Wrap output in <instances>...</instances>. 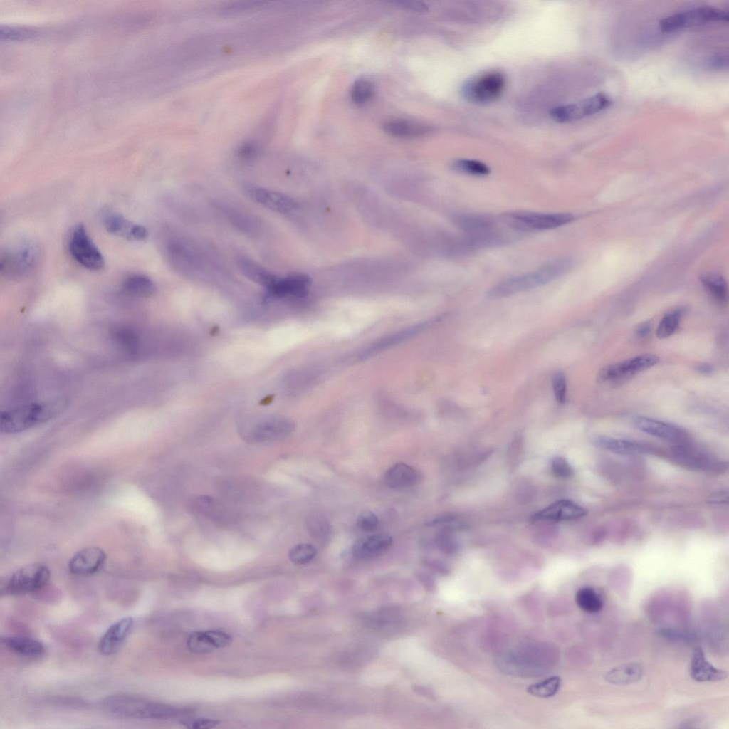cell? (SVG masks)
Segmentation results:
<instances>
[{
    "mask_svg": "<svg viewBox=\"0 0 729 729\" xmlns=\"http://www.w3.org/2000/svg\"><path fill=\"white\" fill-rule=\"evenodd\" d=\"M572 261L567 258L550 261L535 271L510 277L493 286L486 297L495 300L511 296L548 283L566 273Z\"/></svg>",
    "mask_w": 729,
    "mask_h": 729,
    "instance_id": "cell-1",
    "label": "cell"
},
{
    "mask_svg": "<svg viewBox=\"0 0 729 729\" xmlns=\"http://www.w3.org/2000/svg\"><path fill=\"white\" fill-rule=\"evenodd\" d=\"M65 402L56 399L44 402L21 404L1 414L0 430L5 434H15L44 422L56 415Z\"/></svg>",
    "mask_w": 729,
    "mask_h": 729,
    "instance_id": "cell-2",
    "label": "cell"
},
{
    "mask_svg": "<svg viewBox=\"0 0 729 729\" xmlns=\"http://www.w3.org/2000/svg\"><path fill=\"white\" fill-rule=\"evenodd\" d=\"M102 706L110 714L123 718L169 719L179 714L174 707L129 695L110 696L103 701Z\"/></svg>",
    "mask_w": 729,
    "mask_h": 729,
    "instance_id": "cell-3",
    "label": "cell"
},
{
    "mask_svg": "<svg viewBox=\"0 0 729 729\" xmlns=\"http://www.w3.org/2000/svg\"><path fill=\"white\" fill-rule=\"evenodd\" d=\"M294 422L280 416H259L246 419L238 426L241 437L250 444L277 441L290 435Z\"/></svg>",
    "mask_w": 729,
    "mask_h": 729,
    "instance_id": "cell-4",
    "label": "cell"
},
{
    "mask_svg": "<svg viewBox=\"0 0 729 729\" xmlns=\"http://www.w3.org/2000/svg\"><path fill=\"white\" fill-rule=\"evenodd\" d=\"M41 258V249L36 243L19 245L1 253V273L12 279L28 276L36 269Z\"/></svg>",
    "mask_w": 729,
    "mask_h": 729,
    "instance_id": "cell-5",
    "label": "cell"
},
{
    "mask_svg": "<svg viewBox=\"0 0 729 729\" xmlns=\"http://www.w3.org/2000/svg\"><path fill=\"white\" fill-rule=\"evenodd\" d=\"M505 79L499 71H488L464 83L461 93L470 103L486 105L496 101L503 94Z\"/></svg>",
    "mask_w": 729,
    "mask_h": 729,
    "instance_id": "cell-6",
    "label": "cell"
},
{
    "mask_svg": "<svg viewBox=\"0 0 729 729\" xmlns=\"http://www.w3.org/2000/svg\"><path fill=\"white\" fill-rule=\"evenodd\" d=\"M502 221L519 231H542L555 229L572 222L574 216L569 213H539L516 211L505 213Z\"/></svg>",
    "mask_w": 729,
    "mask_h": 729,
    "instance_id": "cell-7",
    "label": "cell"
},
{
    "mask_svg": "<svg viewBox=\"0 0 729 729\" xmlns=\"http://www.w3.org/2000/svg\"><path fill=\"white\" fill-rule=\"evenodd\" d=\"M728 12L723 9L701 6L678 12L665 17L659 22L664 32H671L711 22L728 21Z\"/></svg>",
    "mask_w": 729,
    "mask_h": 729,
    "instance_id": "cell-8",
    "label": "cell"
},
{
    "mask_svg": "<svg viewBox=\"0 0 729 729\" xmlns=\"http://www.w3.org/2000/svg\"><path fill=\"white\" fill-rule=\"evenodd\" d=\"M659 362V357L654 354H641L628 360L608 364L602 368L597 380L602 384H614L634 376Z\"/></svg>",
    "mask_w": 729,
    "mask_h": 729,
    "instance_id": "cell-9",
    "label": "cell"
},
{
    "mask_svg": "<svg viewBox=\"0 0 729 729\" xmlns=\"http://www.w3.org/2000/svg\"><path fill=\"white\" fill-rule=\"evenodd\" d=\"M68 248L73 258L84 268L94 271L104 268V258L84 225L78 224L74 228L69 238Z\"/></svg>",
    "mask_w": 729,
    "mask_h": 729,
    "instance_id": "cell-10",
    "label": "cell"
},
{
    "mask_svg": "<svg viewBox=\"0 0 729 729\" xmlns=\"http://www.w3.org/2000/svg\"><path fill=\"white\" fill-rule=\"evenodd\" d=\"M50 571L44 565L33 563L23 566L9 579L1 592L9 594H23L42 589L48 582Z\"/></svg>",
    "mask_w": 729,
    "mask_h": 729,
    "instance_id": "cell-11",
    "label": "cell"
},
{
    "mask_svg": "<svg viewBox=\"0 0 729 729\" xmlns=\"http://www.w3.org/2000/svg\"><path fill=\"white\" fill-rule=\"evenodd\" d=\"M445 315L435 316L423 322H420L399 331L385 336L380 340L372 343L365 349L362 350L355 355L357 360H362L370 357L388 348L394 347L404 341L408 340L421 334L426 330L434 326L446 318Z\"/></svg>",
    "mask_w": 729,
    "mask_h": 729,
    "instance_id": "cell-12",
    "label": "cell"
},
{
    "mask_svg": "<svg viewBox=\"0 0 729 729\" xmlns=\"http://www.w3.org/2000/svg\"><path fill=\"white\" fill-rule=\"evenodd\" d=\"M610 104V100L605 94L598 93L577 103L554 107L550 111V116L557 122H569L597 113Z\"/></svg>",
    "mask_w": 729,
    "mask_h": 729,
    "instance_id": "cell-13",
    "label": "cell"
},
{
    "mask_svg": "<svg viewBox=\"0 0 729 729\" xmlns=\"http://www.w3.org/2000/svg\"><path fill=\"white\" fill-rule=\"evenodd\" d=\"M631 423L638 430L666 441L681 442L688 438L687 431L682 427L646 416L634 415Z\"/></svg>",
    "mask_w": 729,
    "mask_h": 729,
    "instance_id": "cell-14",
    "label": "cell"
},
{
    "mask_svg": "<svg viewBox=\"0 0 729 729\" xmlns=\"http://www.w3.org/2000/svg\"><path fill=\"white\" fill-rule=\"evenodd\" d=\"M243 190L253 201L276 212L286 214L298 208L293 198L278 192L250 184L245 185Z\"/></svg>",
    "mask_w": 729,
    "mask_h": 729,
    "instance_id": "cell-15",
    "label": "cell"
},
{
    "mask_svg": "<svg viewBox=\"0 0 729 729\" xmlns=\"http://www.w3.org/2000/svg\"><path fill=\"white\" fill-rule=\"evenodd\" d=\"M133 624V618L126 617L110 626L99 641L100 652L105 656L115 654L130 635Z\"/></svg>",
    "mask_w": 729,
    "mask_h": 729,
    "instance_id": "cell-16",
    "label": "cell"
},
{
    "mask_svg": "<svg viewBox=\"0 0 729 729\" xmlns=\"http://www.w3.org/2000/svg\"><path fill=\"white\" fill-rule=\"evenodd\" d=\"M105 559L106 555L100 548L86 547L79 550L72 557L68 568L74 575H92L102 568Z\"/></svg>",
    "mask_w": 729,
    "mask_h": 729,
    "instance_id": "cell-17",
    "label": "cell"
},
{
    "mask_svg": "<svg viewBox=\"0 0 729 729\" xmlns=\"http://www.w3.org/2000/svg\"><path fill=\"white\" fill-rule=\"evenodd\" d=\"M310 278L305 274L295 273L285 278H278L275 283L266 289L268 298H281L287 296L304 295L310 285Z\"/></svg>",
    "mask_w": 729,
    "mask_h": 729,
    "instance_id": "cell-18",
    "label": "cell"
},
{
    "mask_svg": "<svg viewBox=\"0 0 729 729\" xmlns=\"http://www.w3.org/2000/svg\"><path fill=\"white\" fill-rule=\"evenodd\" d=\"M690 676L696 682H716L725 679L728 673L710 664L702 648L696 646L691 654Z\"/></svg>",
    "mask_w": 729,
    "mask_h": 729,
    "instance_id": "cell-19",
    "label": "cell"
},
{
    "mask_svg": "<svg viewBox=\"0 0 729 729\" xmlns=\"http://www.w3.org/2000/svg\"><path fill=\"white\" fill-rule=\"evenodd\" d=\"M587 513L585 508L567 500H559L532 516V520L563 521L580 518Z\"/></svg>",
    "mask_w": 729,
    "mask_h": 729,
    "instance_id": "cell-20",
    "label": "cell"
},
{
    "mask_svg": "<svg viewBox=\"0 0 729 729\" xmlns=\"http://www.w3.org/2000/svg\"><path fill=\"white\" fill-rule=\"evenodd\" d=\"M451 219L456 226L468 234L491 232L495 226L494 218L485 214L457 213L452 216Z\"/></svg>",
    "mask_w": 729,
    "mask_h": 729,
    "instance_id": "cell-21",
    "label": "cell"
},
{
    "mask_svg": "<svg viewBox=\"0 0 729 729\" xmlns=\"http://www.w3.org/2000/svg\"><path fill=\"white\" fill-rule=\"evenodd\" d=\"M592 442L599 448L618 454L633 455L649 453L652 451V447L645 443L606 436H596Z\"/></svg>",
    "mask_w": 729,
    "mask_h": 729,
    "instance_id": "cell-22",
    "label": "cell"
},
{
    "mask_svg": "<svg viewBox=\"0 0 729 729\" xmlns=\"http://www.w3.org/2000/svg\"><path fill=\"white\" fill-rule=\"evenodd\" d=\"M384 481L391 488L404 489L416 485L420 481V474L412 466L397 463L386 471Z\"/></svg>",
    "mask_w": 729,
    "mask_h": 729,
    "instance_id": "cell-23",
    "label": "cell"
},
{
    "mask_svg": "<svg viewBox=\"0 0 729 729\" xmlns=\"http://www.w3.org/2000/svg\"><path fill=\"white\" fill-rule=\"evenodd\" d=\"M392 543V537L389 534H374L358 541L353 547L352 554L360 560L372 558L386 551Z\"/></svg>",
    "mask_w": 729,
    "mask_h": 729,
    "instance_id": "cell-24",
    "label": "cell"
},
{
    "mask_svg": "<svg viewBox=\"0 0 729 729\" xmlns=\"http://www.w3.org/2000/svg\"><path fill=\"white\" fill-rule=\"evenodd\" d=\"M237 264L243 275L266 289L271 287L278 278L276 275L248 258L241 257L238 259Z\"/></svg>",
    "mask_w": 729,
    "mask_h": 729,
    "instance_id": "cell-25",
    "label": "cell"
},
{
    "mask_svg": "<svg viewBox=\"0 0 729 729\" xmlns=\"http://www.w3.org/2000/svg\"><path fill=\"white\" fill-rule=\"evenodd\" d=\"M1 642L13 652L26 657H39L45 651L40 641L30 637L6 636L1 637Z\"/></svg>",
    "mask_w": 729,
    "mask_h": 729,
    "instance_id": "cell-26",
    "label": "cell"
},
{
    "mask_svg": "<svg viewBox=\"0 0 729 729\" xmlns=\"http://www.w3.org/2000/svg\"><path fill=\"white\" fill-rule=\"evenodd\" d=\"M643 674V668L639 664L629 662L609 670L604 678L607 682L613 685H627L639 681Z\"/></svg>",
    "mask_w": 729,
    "mask_h": 729,
    "instance_id": "cell-27",
    "label": "cell"
},
{
    "mask_svg": "<svg viewBox=\"0 0 729 729\" xmlns=\"http://www.w3.org/2000/svg\"><path fill=\"white\" fill-rule=\"evenodd\" d=\"M123 292L135 298H147L156 292L154 282L147 276L133 274L127 277L122 285Z\"/></svg>",
    "mask_w": 729,
    "mask_h": 729,
    "instance_id": "cell-28",
    "label": "cell"
},
{
    "mask_svg": "<svg viewBox=\"0 0 729 729\" xmlns=\"http://www.w3.org/2000/svg\"><path fill=\"white\" fill-rule=\"evenodd\" d=\"M672 455L678 463L691 468L706 469L711 465L710 459L707 455L691 447L675 446Z\"/></svg>",
    "mask_w": 729,
    "mask_h": 729,
    "instance_id": "cell-29",
    "label": "cell"
},
{
    "mask_svg": "<svg viewBox=\"0 0 729 729\" xmlns=\"http://www.w3.org/2000/svg\"><path fill=\"white\" fill-rule=\"evenodd\" d=\"M700 280L711 298L718 303L727 302L728 286L723 276L716 273H706L700 276Z\"/></svg>",
    "mask_w": 729,
    "mask_h": 729,
    "instance_id": "cell-30",
    "label": "cell"
},
{
    "mask_svg": "<svg viewBox=\"0 0 729 729\" xmlns=\"http://www.w3.org/2000/svg\"><path fill=\"white\" fill-rule=\"evenodd\" d=\"M575 601L582 610L588 613L599 612L604 606L602 597L595 589L591 587L580 588L576 593Z\"/></svg>",
    "mask_w": 729,
    "mask_h": 729,
    "instance_id": "cell-31",
    "label": "cell"
},
{
    "mask_svg": "<svg viewBox=\"0 0 729 729\" xmlns=\"http://www.w3.org/2000/svg\"><path fill=\"white\" fill-rule=\"evenodd\" d=\"M104 224L107 231L112 234L134 240V231L136 224H132L123 216L118 214H110L105 217Z\"/></svg>",
    "mask_w": 729,
    "mask_h": 729,
    "instance_id": "cell-32",
    "label": "cell"
},
{
    "mask_svg": "<svg viewBox=\"0 0 729 729\" xmlns=\"http://www.w3.org/2000/svg\"><path fill=\"white\" fill-rule=\"evenodd\" d=\"M388 134L396 137H415L426 133L428 128L421 124L408 121H390L384 125Z\"/></svg>",
    "mask_w": 729,
    "mask_h": 729,
    "instance_id": "cell-33",
    "label": "cell"
},
{
    "mask_svg": "<svg viewBox=\"0 0 729 729\" xmlns=\"http://www.w3.org/2000/svg\"><path fill=\"white\" fill-rule=\"evenodd\" d=\"M683 313L682 308H676L666 313L656 328V337L666 339L673 335L678 329Z\"/></svg>",
    "mask_w": 729,
    "mask_h": 729,
    "instance_id": "cell-34",
    "label": "cell"
},
{
    "mask_svg": "<svg viewBox=\"0 0 729 729\" xmlns=\"http://www.w3.org/2000/svg\"><path fill=\"white\" fill-rule=\"evenodd\" d=\"M561 685L560 676H553L545 680L534 683L527 688L530 695L538 698H550L559 691Z\"/></svg>",
    "mask_w": 729,
    "mask_h": 729,
    "instance_id": "cell-35",
    "label": "cell"
},
{
    "mask_svg": "<svg viewBox=\"0 0 729 729\" xmlns=\"http://www.w3.org/2000/svg\"><path fill=\"white\" fill-rule=\"evenodd\" d=\"M307 528L313 537L325 542L330 537V526L327 520L319 513H313L307 519Z\"/></svg>",
    "mask_w": 729,
    "mask_h": 729,
    "instance_id": "cell-36",
    "label": "cell"
},
{
    "mask_svg": "<svg viewBox=\"0 0 729 729\" xmlns=\"http://www.w3.org/2000/svg\"><path fill=\"white\" fill-rule=\"evenodd\" d=\"M187 646L196 654L209 653L216 648L206 631H194L188 637Z\"/></svg>",
    "mask_w": 729,
    "mask_h": 729,
    "instance_id": "cell-37",
    "label": "cell"
},
{
    "mask_svg": "<svg viewBox=\"0 0 729 729\" xmlns=\"http://www.w3.org/2000/svg\"><path fill=\"white\" fill-rule=\"evenodd\" d=\"M452 167L457 172L473 176H486L490 173V168L486 164L474 159H458L453 162Z\"/></svg>",
    "mask_w": 729,
    "mask_h": 729,
    "instance_id": "cell-38",
    "label": "cell"
},
{
    "mask_svg": "<svg viewBox=\"0 0 729 729\" xmlns=\"http://www.w3.org/2000/svg\"><path fill=\"white\" fill-rule=\"evenodd\" d=\"M112 336L115 341L130 353L136 351L138 339L135 332L126 327H119L114 330Z\"/></svg>",
    "mask_w": 729,
    "mask_h": 729,
    "instance_id": "cell-39",
    "label": "cell"
},
{
    "mask_svg": "<svg viewBox=\"0 0 729 729\" xmlns=\"http://www.w3.org/2000/svg\"><path fill=\"white\" fill-rule=\"evenodd\" d=\"M317 550L311 544L301 543L290 549L289 559L295 564L304 565L310 562L316 555Z\"/></svg>",
    "mask_w": 729,
    "mask_h": 729,
    "instance_id": "cell-40",
    "label": "cell"
},
{
    "mask_svg": "<svg viewBox=\"0 0 729 729\" xmlns=\"http://www.w3.org/2000/svg\"><path fill=\"white\" fill-rule=\"evenodd\" d=\"M374 95V86L367 80H358L352 85L351 98L357 105L367 103Z\"/></svg>",
    "mask_w": 729,
    "mask_h": 729,
    "instance_id": "cell-41",
    "label": "cell"
},
{
    "mask_svg": "<svg viewBox=\"0 0 729 729\" xmlns=\"http://www.w3.org/2000/svg\"><path fill=\"white\" fill-rule=\"evenodd\" d=\"M552 387L556 401L565 404L567 399V379L563 372H557L553 374Z\"/></svg>",
    "mask_w": 729,
    "mask_h": 729,
    "instance_id": "cell-42",
    "label": "cell"
},
{
    "mask_svg": "<svg viewBox=\"0 0 729 729\" xmlns=\"http://www.w3.org/2000/svg\"><path fill=\"white\" fill-rule=\"evenodd\" d=\"M379 520L377 516L370 510L362 511L357 517V527L364 532H372L378 525Z\"/></svg>",
    "mask_w": 729,
    "mask_h": 729,
    "instance_id": "cell-43",
    "label": "cell"
},
{
    "mask_svg": "<svg viewBox=\"0 0 729 729\" xmlns=\"http://www.w3.org/2000/svg\"><path fill=\"white\" fill-rule=\"evenodd\" d=\"M552 471L555 476L560 478H569L574 473L573 468L568 461L562 457H555L552 461Z\"/></svg>",
    "mask_w": 729,
    "mask_h": 729,
    "instance_id": "cell-44",
    "label": "cell"
},
{
    "mask_svg": "<svg viewBox=\"0 0 729 729\" xmlns=\"http://www.w3.org/2000/svg\"><path fill=\"white\" fill-rule=\"evenodd\" d=\"M219 723L220 721L218 720L208 718H197L181 720V724L184 727L193 729H209L215 728Z\"/></svg>",
    "mask_w": 729,
    "mask_h": 729,
    "instance_id": "cell-45",
    "label": "cell"
},
{
    "mask_svg": "<svg viewBox=\"0 0 729 729\" xmlns=\"http://www.w3.org/2000/svg\"><path fill=\"white\" fill-rule=\"evenodd\" d=\"M707 66L710 69L723 70L728 66L727 51H720L711 55L707 60Z\"/></svg>",
    "mask_w": 729,
    "mask_h": 729,
    "instance_id": "cell-46",
    "label": "cell"
},
{
    "mask_svg": "<svg viewBox=\"0 0 729 729\" xmlns=\"http://www.w3.org/2000/svg\"><path fill=\"white\" fill-rule=\"evenodd\" d=\"M206 632L216 649L226 647L232 642V637L224 631L209 630Z\"/></svg>",
    "mask_w": 729,
    "mask_h": 729,
    "instance_id": "cell-47",
    "label": "cell"
},
{
    "mask_svg": "<svg viewBox=\"0 0 729 729\" xmlns=\"http://www.w3.org/2000/svg\"><path fill=\"white\" fill-rule=\"evenodd\" d=\"M437 543L440 549L446 553H453L457 549L455 540L447 532H441L438 535Z\"/></svg>",
    "mask_w": 729,
    "mask_h": 729,
    "instance_id": "cell-48",
    "label": "cell"
},
{
    "mask_svg": "<svg viewBox=\"0 0 729 729\" xmlns=\"http://www.w3.org/2000/svg\"><path fill=\"white\" fill-rule=\"evenodd\" d=\"M394 3L397 4V5H399V6H402L404 8H406L407 9H410V10H412V11H414L423 12V11H426L427 10L426 5L425 4H424L423 2H421V1H395Z\"/></svg>",
    "mask_w": 729,
    "mask_h": 729,
    "instance_id": "cell-49",
    "label": "cell"
},
{
    "mask_svg": "<svg viewBox=\"0 0 729 729\" xmlns=\"http://www.w3.org/2000/svg\"><path fill=\"white\" fill-rule=\"evenodd\" d=\"M728 499V492L718 491L708 498V502L711 503H727Z\"/></svg>",
    "mask_w": 729,
    "mask_h": 729,
    "instance_id": "cell-50",
    "label": "cell"
},
{
    "mask_svg": "<svg viewBox=\"0 0 729 729\" xmlns=\"http://www.w3.org/2000/svg\"><path fill=\"white\" fill-rule=\"evenodd\" d=\"M651 326L648 322L641 325L636 330V333L639 337H646L651 332Z\"/></svg>",
    "mask_w": 729,
    "mask_h": 729,
    "instance_id": "cell-51",
    "label": "cell"
},
{
    "mask_svg": "<svg viewBox=\"0 0 729 729\" xmlns=\"http://www.w3.org/2000/svg\"><path fill=\"white\" fill-rule=\"evenodd\" d=\"M695 369H696V372H699L701 374H710V373L713 372L714 368H713V367L710 364L701 363V364H698L695 367Z\"/></svg>",
    "mask_w": 729,
    "mask_h": 729,
    "instance_id": "cell-52",
    "label": "cell"
}]
</instances>
